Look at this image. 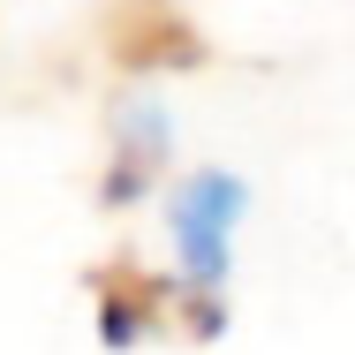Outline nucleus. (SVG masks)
<instances>
[{
    "label": "nucleus",
    "mask_w": 355,
    "mask_h": 355,
    "mask_svg": "<svg viewBox=\"0 0 355 355\" xmlns=\"http://www.w3.org/2000/svg\"><path fill=\"white\" fill-rule=\"evenodd\" d=\"M234 219H242V182L234 174H197L174 197V242H182V287L197 302H219L227 257H234Z\"/></svg>",
    "instance_id": "nucleus-1"
},
{
    "label": "nucleus",
    "mask_w": 355,
    "mask_h": 355,
    "mask_svg": "<svg viewBox=\"0 0 355 355\" xmlns=\"http://www.w3.org/2000/svg\"><path fill=\"white\" fill-rule=\"evenodd\" d=\"M106 53L121 69H205V31L174 0H114Z\"/></svg>",
    "instance_id": "nucleus-2"
},
{
    "label": "nucleus",
    "mask_w": 355,
    "mask_h": 355,
    "mask_svg": "<svg viewBox=\"0 0 355 355\" xmlns=\"http://www.w3.org/2000/svg\"><path fill=\"white\" fill-rule=\"evenodd\" d=\"M91 295H98V333H106V348H137L144 333H159L174 310H182V287L159 280V272H144V265H106V272H91Z\"/></svg>",
    "instance_id": "nucleus-3"
},
{
    "label": "nucleus",
    "mask_w": 355,
    "mask_h": 355,
    "mask_svg": "<svg viewBox=\"0 0 355 355\" xmlns=\"http://www.w3.org/2000/svg\"><path fill=\"white\" fill-rule=\"evenodd\" d=\"M166 166V114L159 106H129L114 129V166H106V205H137Z\"/></svg>",
    "instance_id": "nucleus-4"
}]
</instances>
